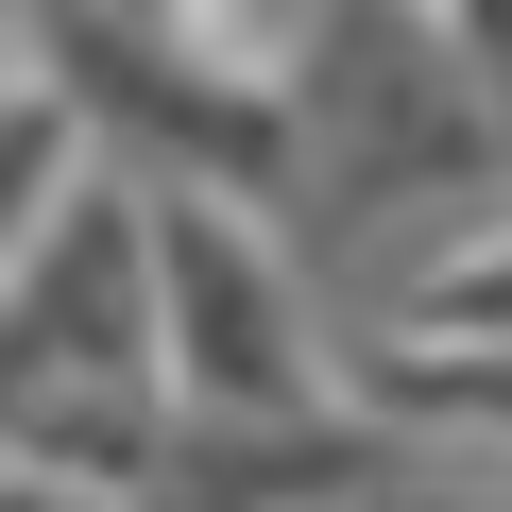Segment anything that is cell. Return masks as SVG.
<instances>
[{"label":"cell","instance_id":"1","mask_svg":"<svg viewBox=\"0 0 512 512\" xmlns=\"http://www.w3.org/2000/svg\"><path fill=\"white\" fill-rule=\"evenodd\" d=\"M154 274L188 291V359H205V393H222V410H274V393H308V359H274L291 325H274V291H256V256H239L205 205H154Z\"/></svg>","mask_w":512,"mask_h":512}]
</instances>
